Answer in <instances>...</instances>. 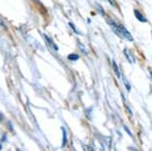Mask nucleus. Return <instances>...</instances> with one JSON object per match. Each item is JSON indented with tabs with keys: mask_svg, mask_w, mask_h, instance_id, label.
<instances>
[{
	"mask_svg": "<svg viewBox=\"0 0 152 151\" xmlns=\"http://www.w3.org/2000/svg\"><path fill=\"white\" fill-rule=\"evenodd\" d=\"M150 73H151V76H152V72H150Z\"/></svg>",
	"mask_w": 152,
	"mask_h": 151,
	"instance_id": "9",
	"label": "nucleus"
},
{
	"mask_svg": "<svg viewBox=\"0 0 152 151\" xmlns=\"http://www.w3.org/2000/svg\"><path fill=\"white\" fill-rule=\"evenodd\" d=\"M78 55H76V54H70L69 56H68V59L69 60H72V61H76V60H78Z\"/></svg>",
	"mask_w": 152,
	"mask_h": 151,
	"instance_id": "4",
	"label": "nucleus"
},
{
	"mask_svg": "<svg viewBox=\"0 0 152 151\" xmlns=\"http://www.w3.org/2000/svg\"><path fill=\"white\" fill-rule=\"evenodd\" d=\"M134 13H135V15H136V18H138L140 21H142V23H146V21H147V20H146V18H144V16L142 15V14H141L138 10H134Z\"/></svg>",
	"mask_w": 152,
	"mask_h": 151,
	"instance_id": "2",
	"label": "nucleus"
},
{
	"mask_svg": "<svg viewBox=\"0 0 152 151\" xmlns=\"http://www.w3.org/2000/svg\"><path fill=\"white\" fill-rule=\"evenodd\" d=\"M0 149H1V146H0Z\"/></svg>",
	"mask_w": 152,
	"mask_h": 151,
	"instance_id": "10",
	"label": "nucleus"
},
{
	"mask_svg": "<svg viewBox=\"0 0 152 151\" xmlns=\"http://www.w3.org/2000/svg\"><path fill=\"white\" fill-rule=\"evenodd\" d=\"M0 26H4L3 23H2V20H1V19H0Z\"/></svg>",
	"mask_w": 152,
	"mask_h": 151,
	"instance_id": "8",
	"label": "nucleus"
},
{
	"mask_svg": "<svg viewBox=\"0 0 152 151\" xmlns=\"http://www.w3.org/2000/svg\"><path fill=\"white\" fill-rule=\"evenodd\" d=\"M97 7H99V10L102 12V14H104V9H102V7H100L99 5H97Z\"/></svg>",
	"mask_w": 152,
	"mask_h": 151,
	"instance_id": "7",
	"label": "nucleus"
},
{
	"mask_svg": "<svg viewBox=\"0 0 152 151\" xmlns=\"http://www.w3.org/2000/svg\"><path fill=\"white\" fill-rule=\"evenodd\" d=\"M63 130V143L62 146H64L66 144V132H65V129H62Z\"/></svg>",
	"mask_w": 152,
	"mask_h": 151,
	"instance_id": "5",
	"label": "nucleus"
},
{
	"mask_svg": "<svg viewBox=\"0 0 152 151\" xmlns=\"http://www.w3.org/2000/svg\"><path fill=\"white\" fill-rule=\"evenodd\" d=\"M111 23H112L111 24L112 28H114V31H116L117 35H119L120 36H122V38H124V39H126V40L130 41V42H132V41H133V38H132L131 34H130L123 26H121V24L113 23L112 21H111Z\"/></svg>",
	"mask_w": 152,
	"mask_h": 151,
	"instance_id": "1",
	"label": "nucleus"
},
{
	"mask_svg": "<svg viewBox=\"0 0 152 151\" xmlns=\"http://www.w3.org/2000/svg\"><path fill=\"white\" fill-rule=\"evenodd\" d=\"M113 67H114V70H115V74L118 76V78H120V77H121V73H120V69L118 68V65L115 61L113 62Z\"/></svg>",
	"mask_w": 152,
	"mask_h": 151,
	"instance_id": "3",
	"label": "nucleus"
},
{
	"mask_svg": "<svg viewBox=\"0 0 152 151\" xmlns=\"http://www.w3.org/2000/svg\"><path fill=\"white\" fill-rule=\"evenodd\" d=\"M124 54L126 55V57H127V59L129 60V62H132V60L130 59V57H129V54H128V52H127V50H124Z\"/></svg>",
	"mask_w": 152,
	"mask_h": 151,
	"instance_id": "6",
	"label": "nucleus"
}]
</instances>
